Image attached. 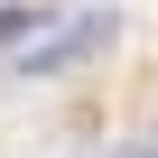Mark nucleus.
<instances>
[{
    "mask_svg": "<svg viewBox=\"0 0 158 158\" xmlns=\"http://www.w3.org/2000/svg\"><path fill=\"white\" fill-rule=\"evenodd\" d=\"M102 37H112V19L84 10V19H65V28H28L10 56H19V74H56V65H74V56H93Z\"/></svg>",
    "mask_w": 158,
    "mask_h": 158,
    "instance_id": "1",
    "label": "nucleus"
},
{
    "mask_svg": "<svg viewBox=\"0 0 158 158\" xmlns=\"http://www.w3.org/2000/svg\"><path fill=\"white\" fill-rule=\"evenodd\" d=\"M28 28H37V10H0V47H19Z\"/></svg>",
    "mask_w": 158,
    "mask_h": 158,
    "instance_id": "2",
    "label": "nucleus"
}]
</instances>
